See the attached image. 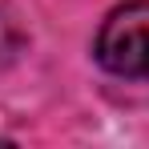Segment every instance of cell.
<instances>
[{
  "label": "cell",
  "mask_w": 149,
  "mask_h": 149,
  "mask_svg": "<svg viewBox=\"0 0 149 149\" xmlns=\"http://www.w3.org/2000/svg\"><path fill=\"white\" fill-rule=\"evenodd\" d=\"M93 52L113 77H149V0L117 4L105 16Z\"/></svg>",
  "instance_id": "obj_1"
},
{
  "label": "cell",
  "mask_w": 149,
  "mask_h": 149,
  "mask_svg": "<svg viewBox=\"0 0 149 149\" xmlns=\"http://www.w3.org/2000/svg\"><path fill=\"white\" fill-rule=\"evenodd\" d=\"M16 52H20V32H16L12 20H4V16H0V65H8Z\"/></svg>",
  "instance_id": "obj_2"
}]
</instances>
